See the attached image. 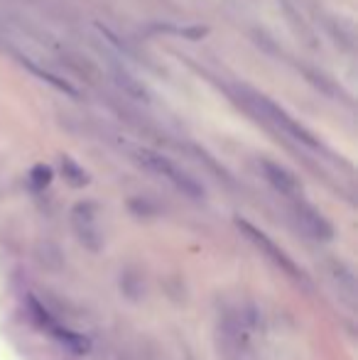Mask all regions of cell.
<instances>
[{
    "label": "cell",
    "mask_w": 358,
    "mask_h": 360,
    "mask_svg": "<svg viewBox=\"0 0 358 360\" xmlns=\"http://www.w3.org/2000/svg\"><path fill=\"white\" fill-rule=\"evenodd\" d=\"M241 101H243L250 110H255V113H258L263 120H268V123H272L275 128H280L282 133L290 135V138L300 140V143H305L309 147H317L314 135L307 133V130L302 128L297 120H292L290 115L280 108V105H275L270 98H265L263 94H258V91H250V89H241Z\"/></svg>",
    "instance_id": "6da1fadb"
},
{
    "label": "cell",
    "mask_w": 358,
    "mask_h": 360,
    "mask_svg": "<svg viewBox=\"0 0 358 360\" xmlns=\"http://www.w3.org/2000/svg\"><path fill=\"white\" fill-rule=\"evenodd\" d=\"M138 162L145 167V169H150L153 174L162 176V179H167L170 184H174L179 191H184L186 196H194V199H199V196H204V189L199 186V181L194 179V176H189L184 169H179L174 162H170L167 157L158 155V152H150V150H143L138 152Z\"/></svg>",
    "instance_id": "7a4b0ae2"
},
{
    "label": "cell",
    "mask_w": 358,
    "mask_h": 360,
    "mask_svg": "<svg viewBox=\"0 0 358 360\" xmlns=\"http://www.w3.org/2000/svg\"><path fill=\"white\" fill-rule=\"evenodd\" d=\"M236 226H238L241 231H243V236L248 238V240L253 243V245L258 248L260 252H265V255H268L270 260L275 262L277 267H280V270H285L287 275L297 277V280H305V272H302L300 267H297L295 262H292V257H287L285 252H282L280 248H277L275 243H272L270 238L265 236L263 231H260V228H255L253 223L243 221V218H236Z\"/></svg>",
    "instance_id": "3957f363"
},
{
    "label": "cell",
    "mask_w": 358,
    "mask_h": 360,
    "mask_svg": "<svg viewBox=\"0 0 358 360\" xmlns=\"http://www.w3.org/2000/svg\"><path fill=\"white\" fill-rule=\"evenodd\" d=\"M74 228H77L82 243L91 250H98L101 248V231H98V218H96L94 204H77L72 214Z\"/></svg>",
    "instance_id": "277c9868"
},
{
    "label": "cell",
    "mask_w": 358,
    "mask_h": 360,
    "mask_svg": "<svg viewBox=\"0 0 358 360\" xmlns=\"http://www.w3.org/2000/svg\"><path fill=\"white\" fill-rule=\"evenodd\" d=\"M295 218L307 236L317 238V240H331V238H334V228H331V223L326 221L319 211L312 209V206L297 204L295 206Z\"/></svg>",
    "instance_id": "5b68a950"
},
{
    "label": "cell",
    "mask_w": 358,
    "mask_h": 360,
    "mask_svg": "<svg viewBox=\"0 0 358 360\" xmlns=\"http://www.w3.org/2000/svg\"><path fill=\"white\" fill-rule=\"evenodd\" d=\"M260 169H263L265 179H268L280 194H285V196L300 194V181H297V176L292 174L287 167L277 165V162H270V160H263L260 162Z\"/></svg>",
    "instance_id": "8992f818"
},
{
    "label": "cell",
    "mask_w": 358,
    "mask_h": 360,
    "mask_svg": "<svg viewBox=\"0 0 358 360\" xmlns=\"http://www.w3.org/2000/svg\"><path fill=\"white\" fill-rule=\"evenodd\" d=\"M49 331H52V336L57 338V341L62 343V346L67 348L69 353H77V356H84V353H89L91 341H89L87 336H82V333H74V331H67V328H59L57 323H54Z\"/></svg>",
    "instance_id": "52a82bcc"
},
{
    "label": "cell",
    "mask_w": 358,
    "mask_h": 360,
    "mask_svg": "<svg viewBox=\"0 0 358 360\" xmlns=\"http://www.w3.org/2000/svg\"><path fill=\"white\" fill-rule=\"evenodd\" d=\"M62 174L72 186H84L89 181V174L84 172V167H79L72 157H62Z\"/></svg>",
    "instance_id": "ba28073f"
},
{
    "label": "cell",
    "mask_w": 358,
    "mask_h": 360,
    "mask_svg": "<svg viewBox=\"0 0 358 360\" xmlns=\"http://www.w3.org/2000/svg\"><path fill=\"white\" fill-rule=\"evenodd\" d=\"M27 304H30V311H32L34 321H37L39 326H42V328H52V326H54V319L49 316L47 311H44V307L37 302V299H34V297H30V299H27Z\"/></svg>",
    "instance_id": "9c48e42d"
},
{
    "label": "cell",
    "mask_w": 358,
    "mask_h": 360,
    "mask_svg": "<svg viewBox=\"0 0 358 360\" xmlns=\"http://www.w3.org/2000/svg\"><path fill=\"white\" fill-rule=\"evenodd\" d=\"M30 179H32L34 189H44V186L52 181V169L47 165H37L32 172H30Z\"/></svg>",
    "instance_id": "30bf717a"
}]
</instances>
